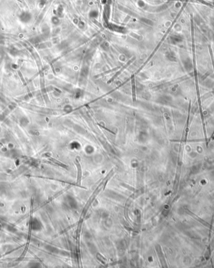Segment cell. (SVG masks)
<instances>
[{
    "label": "cell",
    "instance_id": "1",
    "mask_svg": "<svg viewBox=\"0 0 214 268\" xmlns=\"http://www.w3.org/2000/svg\"><path fill=\"white\" fill-rule=\"evenodd\" d=\"M75 165H76V167H77L78 170V176H77V181H76V184L80 185L81 184V175H82V171H81V165L79 163L78 160L77 159H75Z\"/></svg>",
    "mask_w": 214,
    "mask_h": 268
},
{
    "label": "cell",
    "instance_id": "2",
    "mask_svg": "<svg viewBox=\"0 0 214 268\" xmlns=\"http://www.w3.org/2000/svg\"><path fill=\"white\" fill-rule=\"evenodd\" d=\"M132 98L133 101H135L136 99V90H135V81L134 78H133L132 79Z\"/></svg>",
    "mask_w": 214,
    "mask_h": 268
}]
</instances>
